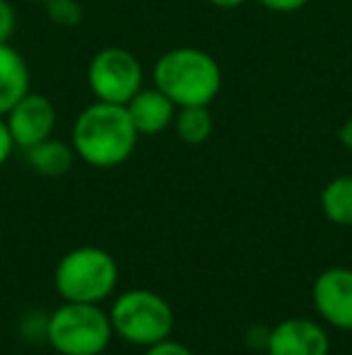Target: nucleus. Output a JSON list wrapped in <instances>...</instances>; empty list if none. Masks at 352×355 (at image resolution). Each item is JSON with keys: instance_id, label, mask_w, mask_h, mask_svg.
I'll use <instances>...</instances> for the list:
<instances>
[{"instance_id": "20", "label": "nucleus", "mask_w": 352, "mask_h": 355, "mask_svg": "<svg viewBox=\"0 0 352 355\" xmlns=\"http://www.w3.org/2000/svg\"><path fill=\"white\" fill-rule=\"evenodd\" d=\"M338 141H340V145H343L345 150H350V153H352V116L345 119V121L340 123V128H338Z\"/></svg>"}, {"instance_id": "15", "label": "nucleus", "mask_w": 352, "mask_h": 355, "mask_svg": "<svg viewBox=\"0 0 352 355\" xmlns=\"http://www.w3.org/2000/svg\"><path fill=\"white\" fill-rule=\"evenodd\" d=\"M44 8H46L48 19L58 27H77L85 17L82 5L77 0H46Z\"/></svg>"}, {"instance_id": "16", "label": "nucleus", "mask_w": 352, "mask_h": 355, "mask_svg": "<svg viewBox=\"0 0 352 355\" xmlns=\"http://www.w3.org/2000/svg\"><path fill=\"white\" fill-rule=\"evenodd\" d=\"M17 27V12H15L12 3L0 0V42H10Z\"/></svg>"}, {"instance_id": "4", "label": "nucleus", "mask_w": 352, "mask_h": 355, "mask_svg": "<svg viewBox=\"0 0 352 355\" xmlns=\"http://www.w3.org/2000/svg\"><path fill=\"white\" fill-rule=\"evenodd\" d=\"M113 334L131 346L150 348L172 338L174 331V309L162 295L152 290H126L113 300L109 309Z\"/></svg>"}, {"instance_id": "8", "label": "nucleus", "mask_w": 352, "mask_h": 355, "mask_svg": "<svg viewBox=\"0 0 352 355\" xmlns=\"http://www.w3.org/2000/svg\"><path fill=\"white\" fill-rule=\"evenodd\" d=\"M311 300L328 327L352 331V268H326L311 285Z\"/></svg>"}, {"instance_id": "13", "label": "nucleus", "mask_w": 352, "mask_h": 355, "mask_svg": "<svg viewBox=\"0 0 352 355\" xmlns=\"http://www.w3.org/2000/svg\"><path fill=\"white\" fill-rule=\"evenodd\" d=\"M321 213L340 227H352V174L331 179L321 191Z\"/></svg>"}, {"instance_id": "12", "label": "nucleus", "mask_w": 352, "mask_h": 355, "mask_svg": "<svg viewBox=\"0 0 352 355\" xmlns=\"http://www.w3.org/2000/svg\"><path fill=\"white\" fill-rule=\"evenodd\" d=\"M24 153H27L29 167L37 174L48 177V179L66 177L73 169V162H75V157H77L71 143L56 141V138H46V141L27 148Z\"/></svg>"}, {"instance_id": "6", "label": "nucleus", "mask_w": 352, "mask_h": 355, "mask_svg": "<svg viewBox=\"0 0 352 355\" xmlns=\"http://www.w3.org/2000/svg\"><path fill=\"white\" fill-rule=\"evenodd\" d=\"M145 73L136 53L121 46H106L92 56L87 66V85L99 102L123 104L142 89Z\"/></svg>"}, {"instance_id": "14", "label": "nucleus", "mask_w": 352, "mask_h": 355, "mask_svg": "<svg viewBox=\"0 0 352 355\" xmlns=\"http://www.w3.org/2000/svg\"><path fill=\"white\" fill-rule=\"evenodd\" d=\"M172 126L176 128V136L186 145H203L210 141L215 131V119L210 107H178Z\"/></svg>"}, {"instance_id": "17", "label": "nucleus", "mask_w": 352, "mask_h": 355, "mask_svg": "<svg viewBox=\"0 0 352 355\" xmlns=\"http://www.w3.org/2000/svg\"><path fill=\"white\" fill-rule=\"evenodd\" d=\"M145 355H193V351L183 343L174 341V338H165V341L145 348Z\"/></svg>"}, {"instance_id": "19", "label": "nucleus", "mask_w": 352, "mask_h": 355, "mask_svg": "<svg viewBox=\"0 0 352 355\" xmlns=\"http://www.w3.org/2000/svg\"><path fill=\"white\" fill-rule=\"evenodd\" d=\"M12 150H15V141H12V136H10V128H8V123H5V116H0V167L10 159Z\"/></svg>"}, {"instance_id": "9", "label": "nucleus", "mask_w": 352, "mask_h": 355, "mask_svg": "<svg viewBox=\"0 0 352 355\" xmlns=\"http://www.w3.org/2000/svg\"><path fill=\"white\" fill-rule=\"evenodd\" d=\"M268 355H328L331 341L319 322L306 317L282 319L266 338Z\"/></svg>"}, {"instance_id": "21", "label": "nucleus", "mask_w": 352, "mask_h": 355, "mask_svg": "<svg viewBox=\"0 0 352 355\" xmlns=\"http://www.w3.org/2000/svg\"><path fill=\"white\" fill-rule=\"evenodd\" d=\"M207 3L220 10H234V8H239V5H244L246 0H207Z\"/></svg>"}, {"instance_id": "7", "label": "nucleus", "mask_w": 352, "mask_h": 355, "mask_svg": "<svg viewBox=\"0 0 352 355\" xmlns=\"http://www.w3.org/2000/svg\"><path fill=\"white\" fill-rule=\"evenodd\" d=\"M56 107L51 99L46 94L32 92V89L5 114V123L10 128L15 148L22 150L51 138L53 128H56Z\"/></svg>"}, {"instance_id": "11", "label": "nucleus", "mask_w": 352, "mask_h": 355, "mask_svg": "<svg viewBox=\"0 0 352 355\" xmlns=\"http://www.w3.org/2000/svg\"><path fill=\"white\" fill-rule=\"evenodd\" d=\"M32 89V75L24 56L10 42H0V116Z\"/></svg>"}, {"instance_id": "2", "label": "nucleus", "mask_w": 352, "mask_h": 355, "mask_svg": "<svg viewBox=\"0 0 352 355\" xmlns=\"http://www.w3.org/2000/svg\"><path fill=\"white\" fill-rule=\"evenodd\" d=\"M152 80L176 107H210L222 89V68L203 49L176 46L157 58Z\"/></svg>"}, {"instance_id": "5", "label": "nucleus", "mask_w": 352, "mask_h": 355, "mask_svg": "<svg viewBox=\"0 0 352 355\" xmlns=\"http://www.w3.org/2000/svg\"><path fill=\"white\" fill-rule=\"evenodd\" d=\"M111 336V319L99 304L63 302L46 319V338L61 355H102Z\"/></svg>"}, {"instance_id": "3", "label": "nucleus", "mask_w": 352, "mask_h": 355, "mask_svg": "<svg viewBox=\"0 0 352 355\" xmlns=\"http://www.w3.org/2000/svg\"><path fill=\"white\" fill-rule=\"evenodd\" d=\"M118 283V263L109 252L92 244L71 249L61 257L56 271H53V285L56 293L66 302H87L99 304L116 290Z\"/></svg>"}, {"instance_id": "22", "label": "nucleus", "mask_w": 352, "mask_h": 355, "mask_svg": "<svg viewBox=\"0 0 352 355\" xmlns=\"http://www.w3.org/2000/svg\"><path fill=\"white\" fill-rule=\"evenodd\" d=\"M29 3H46V0H29Z\"/></svg>"}, {"instance_id": "1", "label": "nucleus", "mask_w": 352, "mask_h": 355, "mask_svg": "<svg viewBox=\"0 0 352 355\" xmlns=\"http://www.w3.org/2000/svg\"><path fill=\"white\" fill-rule=\"evenodd\" d=\"M138 131L123 104L94 102L73 121L71 145L89 167L111 169L123 164L138 145Z\"/></svg>"}, {"instance_id": "18", "label": "nucleus", "mask_w": 352, "mask_h": 355, "mask_svg": "<svg viewBox=\"0 0 352 355\" xmlns=\"http://www.w3.org/2000/svg\"><path fill=\"white\" fill-rule=\"evenodd\" d=\"M266 10L270 12H277V15H290V12H297V10L306 8L309 0H259Z\"/></svg>"}, {"instance_id": "10", "label": "nucleus", "mask_w": 352, "mask_h": 355, "mask_svg": "<svg viewBox=\"0 0 352 355\" xmlns=\"http://www.w3.org/2000/svg\"><path fill=\"white\" fill-rule=\"evenodd\" d=\"M176 104L157 87H142L126 104V112L136 126L138 136H157L174 123Z\"/></svg>"}]
</instances>
